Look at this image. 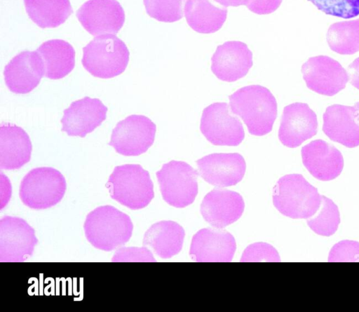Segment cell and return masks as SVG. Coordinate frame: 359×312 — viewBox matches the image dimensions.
<instances>
[{
	"label": "cell",
	"mask_w": 359,
	"mask_h": 312,
	"mask_svg": "<svg viewBox=\"0 0 359 312\" xmlns=\"http://www.w3.org/2000/svg\"><path fill=\"white\" fill-rule=\"evenodd\" d=\"M67 189L65 177L50 167L36 168L25 175L20 182L19 196L29 208H51L63 198Z\"/></svg>",
	"instance_id": "6"
},
{
	"label": "cell",
	"mask_w": 359,
	"mask_h": 312,
	"mask_svg": "<svg viewBox=\"0 0 359 312\" xmlns=\"http://www.w3.org/2000/svg\"><path fill=\"white\" fill-rule=\"evenodd\" d=\"M322 196L317 188L300 174L280 177L273 189V203L283 215L292 219H308L318 210Z\"/></svg>",
	"instance_id": "3"
},
{
	"label": "cell",
	"mask_w": 359,
	"mask_h": 312,
	"mask_svg": "<svg viewBox=\"0 0 359 312\" xmlns=\"http://www.w3.org/2000/svg\"><path fill=\"white\" fill-rule=\"evenodd\" d=\"M29 18L41 28H54L72 13L69 0H24Z\"/></svg>",
	"instance_id": "26"
},
{
	"label": "cell",
	"mask_w": 359,
	"mask_h": 312,
	"mask_svg": "<svg viewBox=\"0 0 359 312\" xmlns=\"http://www.w3.org/2000/svg\"><path fill=\"white\" fill-rule=\"evenodd\" d=\"M244 208V201L238 193L214 189L204 197L201 205V213L211 226L223 229L237 221Z\"/></svg>",
	"instance_id": "18"
},
{
	"label": "cell",
	"mask_w": 359,
	"mask_h": 312,
	"mask_svg": "<svg viewBox=\"0 0 359 312\" xmlns=\"http://www.w3.org/2000/svg\"><path fill=\"white\" fill-rule=\"evenodd\" d=\"M229 107L226 102H214L203 110L200 130L213 145L235 147L244 140L243 124Z\"/></svg>",
	"instance_id": "8"
},
{
	"label": "cell",
	"mask_w": 359,
	"mask_h": 312,
	"mask_svg": "<svg viewBox=\"0 0 359 312\" xmlns=\"http://www.w3.org/2000/svg\"><path fill=\"white\" fill-rule=\"evenodd\" d=\"M185 236L184 229L173 221H161L152 224L145 232L142 245L163 259L178 254Z\"/></svg>",
	"instance_id": "23"
},
{
	"label": "cell",
	"mask_w": 359,
	"mask_h": 312,
	"mask_svg": "<svg viewBox=\"0 0 359 312\" xmlns=\"http://www.w3.org/2000/svg\"><path fill=\"white\" fill-rule=\"evenodd\" d=\"M307 224L316 233L330 236L334 234L340 223V215L337 205L329 198L322 196L318 211L306 219Z\"/></svg>",
	"instance_id": "28"
},
{
	"label": "cell",
	"mask_w": 359,
	"mask_h": 312,
	"mask_svg": "<svg viewBox=\"0 0 359 312\" xmlns=\"http://www.w3.org/2000/svg\"><path fill=\"white\" fill-rule=\"evenodd\" d=\"M355 107L357 108V109H358V111H359V102H355Z\"/></svg>",
	"instance_id": "37"
},
{
	"label": "cell",
	"mask_w": 359,
	"mask_h": 312,
	"mask_svg": "<svg viewBox=\"0 0 359 312\" xmlns=\"http://www.w3.org/2000/svg\"><path fill=\"white\" fill-rule=\"evenodd\" d=\"M83 28L97 36L116 34L125 22V13L116 0H88L76 11Z\"/></svg>",
	"instance_id": "12"
},
{
	"label": "cell",
	"mask_w": 359,
	"mask_h": 312,
	"mask_svg": "<svg viewBox=\"0 0 359 312\" xmlns=\"http://www.w3.org/2000/svg\"><path fill=\"white\" fill-rule=\"evenodd\" d=\"M198 175L217 187L234 186L244 177L246 163L238 153H214L196 161Z\"/></svg>",
	"instance_id": "14"
},
{
	"label": "cell",
	"mask_w": 359,
	"mask_h": 312,
	"mask_svg": "<svg viewBox=\"0 0 359 312\" xmlns=\"http://www.w3.org/2000/svg\"><path fill=\"white\" fill-rule=\"evenodd\" d=\"M83 229L86 239L94 247L110 252L130 240L133 224L128 215L107 205L97 207L87 215Z\"/></svg>",
	"instance_id": "2"
},
{
	"label": "cell",
	"mask_w": 359,
	"mask_h": 312,
	"mask_svg": "<svg viewBox=\"0 0 359 312\" xmlns=\"http://www.w3.org/2000/svg\"><path fill=\"white\" fill-rule=\"evenodd\" d=\"M107 107L97 98L85 97L64 110L62 130L70 136L84 137L106 118Z\"/></svg>",
	"instance_id": "19"
},
{
	"label": "cell",
	"mask_w": 359,
	"mask_h": 312,
	"mask_svg": "<svg viewBox=\"0 0 359 312\" xmlns=\"http://www.w3.org/2000/svg\"><path fill=\"white\" fill-rule=\"evenodd\" d=\"M129 61V50L115 34L95 36L83 48V67L101 79L116 76L124 72Z\"/></svg>",
	"instance_id": "5"
},
{
	"label": "cell",
	"mask_w": 359,
	"mask_h": 312,
	"mask_svg": "<svg viewBox=\"0 0 359 312\" xmlns=\"http://www.w3.org/2000/svg\"><path fill=\"white\" fill-rule=\"evenodd\" d=\"M232 113L240 116L248 132L255 136L269 133L277 117V102L272 93L260 85L239 88L229 96Z\"/></svg>",
	"instance_id": "1"
},
{
	"label": "cell",
	"mask_w": 359,
	"mask_h": 312,
	"mask_svg": "<svg viewBox=\"0 0 359 312\" xmlns=\"http://www.w3.org/2000/svg\"><path fill=\"white\" fill-rule=\"evenodd\" d=\"M156 131V124L148 117L130 115L116 124L109 144L121 155L139 156L153 144Z\"/></svg>",
	"instance_id": "9"
},
{
	"label": "cell",
	"mask_w": 359,
	"mask_h": 312,
	"mask_svg": "<svg viewBox=\"0 0 359 312\" xmlns=\"http://www.w3.org/2000/svg\"><path fill=\"white\" fill-rule=\"evenodd\" d=\"M4 74L6 84L11 91L26 94L40 83L44 76V66L36 50H25L6 65Z\"/></svg>",
	"instance_id": "17"
},
{
	"label": "cell",
	"mask_w": 359,
	"mask_h": 312,
	"mask_svg": "<svg viewBox=\"0 0 359 312\" xmlns=\"http://www.w3.org/2000/svg\"><path fill=\"white\" fill-rule=\"evenodd\" d=\"M302 73L309 89L326 96L337 94L349 81L341 65L326 55L309 58L302 66Z\"/></svg>",
	"instance_id": "11"
},
{
	"label": "cell",
	"mask_w": 359,
	"mask_h": 312,
	"mask_svg": "<svg viewBox=\"0 0 359 312\" xmlns=\"http://www.w3.org/2000/svg\"><path fill=\"white\" fill-rule=\"evenodd\" d=\"M37 243L34 229L25 219L8 215L1 219V262L26 261L33 255Z\"/></svg>",
	"instance_id": "10"
},
{
	"label": "cell",
	"mask_w": 359,
	"mask_h": 312,
	"mask_svg": "<svg viewBox=\"0 0 359 312\" xmlns=\"http://www.w3.org/2000/svg\"><path fill=\"white\" fill-rule=\"evenodd\" d=\"M106 187L112 199L131 210L145 208L154 196L149 173L139 164L116 166Z\"/></svg>",
	"instance_id": "4"
},
{
	"label": "cell",
	"mask_w": 359,
	"mask_h": 312,
	"mask_svg": "<svg viewBox=\"0 0 359 312\" xmlns=\"http://www.w3.org/2000/svg\"><path fill=\"white\" fill-rule=\"evenodd\" d=\"M302 163L317 179L330 181L337 177L344 168V158L334 146L323 140H315L301 150Z\"/></svg>",
	"instance_id": "20"
},
{
	"label": "cell",
	"mask_w": 359,
	"mask_h": 312,
	"mask_svg": "<svg viewBox=\"0 0 359 312\" xmlns=\"http://www.w3.org/2000/svg\"><path fill=\"white\" fill-rule=\"evenodd\" d=\"M236 248L235 239L229 232L205 228L193 236L189 255L198 262H229Z\"/></svg>",
	"instance_id": "16"
},
{
	"label": "cell",
	"mask_w": 359,
	"mask_h": 312,
	"mask_svg": "<svg viewBox=\"0 0 359 312\" xmlns=\"http://www.w3.org/2000/svg\"><path fill=\"white\" fill-rule=\"evenodd\" d=\"M318 10L334 17L349 19L359 15V0H309Z\"/></svg>",
	"instance_id": "30"
},
{
	"label": "cell",
	"mask_w": 359,
	"mask_h": 312,
	"mask_svg": "<svg viewBox=\"0 0 359 312\" xmlns=\"http://www.w3.org/2000/svg\"><path fill=\"white\" fill-rule=\"evenodd\" d=\"M156 175L162 197L167 203L184 208L194 201L198 194V172L189 164L171 161L163 164Z\"/></svg>",
	"instance_id": "7"
},
{
	"label": "cell",
	"mask_w": 359,
	"mask_h": 312,
	"mask_svg": "<svg viewBox=\"0 0 359 312\" xmlns=\"http://www.w3.org/2000/svg\"><path fill=\"white\" fill-rule=\"evenodd\" d=\"M211 62V70L217 79L234 82L244 77L252 67V53L246 43L229 41L217 47Z\"/></svg>",
	"instance_id": "15"
},
{
	"label": "cell",
	"mask_w": 359,
	"mask_h": 312,
	"mask_svg": "<svg viewBox=\"0 0 359 312\" xmlns=\"http://www.w3.org/2000/svg\"><path fill=\"white\" fill-rule=\"evenodd\" d=\"M283 0H250L246 5L252 13L258 15L270 14L281 4Z\"/></svg>",
	"instance_id": "34"
},
{
	"label": "cell",
	"mask_w": 359,
	"mask_h": 312,
	"mask_svg": "<svg viewBox=\"0 0 359 312\" xmlns=\"http://www.w3.org/2000/svg\"><path fill=\"white\" fill-rule=\"evenodd\" d=\"M316 114L306 103L294 102L283 108L278 139L289 148H296L318 132Z\"/></svg>",
	"instance_id": "13"
},
{
	"label": "cell",
	"mask_w": 359,
	"mask_h": 312,
	"mask_svg": "<svg viewBox=\"0 0 359 312\" xmlns=\"http://www.w3.org/2000/svg\"><path fill=\"white\" fill-rule=\"evenodd\" d=\"M187 0H144L147 14L160 22H174L182 18Z\"/></svg>",
	"instance_id": "29"
},
{
	"label": "cell",
	"mask_w": 359,
	"mask_h": 312,
	"mask_svg": "<svg viewBox=\"0 0 359 312\" xmlns=\"http://www.w3.org/2000/svg\"><path fill=\"white\" fill-rule=\"evenodd\" d=\"M36 51L44 66V76L60 79L74 69L75 50L72 46L62 39H52L43 42Z\"/></svg>",
	"instance_id": "25"
},
{
	"label": "cell",
	"mask_w": 359,
	"mask_h": 312,
	"mask_svg": "<svg viewBox=\"0 0 359 312\" xmlns=\"http://www.w3.org/2000/svg\"><path fill=\"white\" fill-rule=\"evenodd\" d=\"M323 119L322 130L332 141L348 148L359 146V111L355 106L330 105Z\"/></svg>",
	"instance_id": "21"
},
{
	"label": "cell",
	"mask_w": 359,
	"mask_h": 312,
	"mask_svg": "<svg viewBox=\"0 0 359 312\" xmlns=\"http://www.w3.org/2000/svg\"><path fill=\"white\" fill-rule=\"evenodd\" d=\"M348 74L351 84L359 90V57L348 65Z\"/></svg>",
	"instance_id": "35"
},
{
	"label": "cell",
	"mask_w": 359,
	"mask_h": 312,
	"mask_svg": "<svg viewBox=\"0 0 359 312\" xmlns=\"http://www.w3.org/2000/svg\"><path fill=\"white\" fill-rule=\"evenodd\" d=\"M224 7H237L242 5H247L250 0H214Z\"/></svg>",
	"instance_id": "36"
},
{
	"label": "cell",
	"mask_w": 359,
	"mask_h": 312,
	"mask_svg": "<svg viewBox=\"0 0 359 312\" xmlns=\"http://www.w3.org/2000/svg\"><path fill=\"white\" fill-rule=\"evenodd\" d=\"M241 262H280L277 250L270 244L259 242L250 245L243 252Z\"/></svg>",
	"instance_id": "31"
},
{
	"label": "cell",
	"mask_w": 359,
	"mask_h": 312,
	"mask_svg": "<svg viewBox=\"0 0 359 312\" xmlns=\"http://www.w3.org/2000/svg\"><path fill=\"white\" fill-rule=\"evenodd\" d=\"M326 39L329 47L341 55L359 51V18L335 22L328 28Z\"/></svg>",
	"instance_id": "27"
},
{
	"label": "cell",
	"mask_w": 359,
	"mask_h": 312,
	"mask_svg": "<svg viewBox=\"0 0 359 312\" xmlns=\"http://www.w3.org/2000/svg\"><path fill=\"white\" fill-rule=\"evenodd\" d=\"M112 262H155L156 259L148 247H121L113 255Z\"/></svg>",
	"instance_id": "33"
},
{
	"label": "cell",
	"mask_w": 359,
	"mask_h": 312,
	"mask_svg": "<svg viewBox=\"0 0 359 312\" xmlns=\"http://www.w3.org/2000/svg\"><path fill=\"white\" fill-rule=\"evenodd\" d=\"M328 262H359V243L345 240L336 243L330 250Z\"/></svg>",
	"instance_id": "32"
},
{
	"label": "cell",
	"mask_w": 359,
	"mask_h": 312,
	"mask_svg": "<svg viewBox=\"0 0 359 312\" xmlns=\"http://www.w3.org/2000/svg\"><path fill=\"white\" fill-rule=\"evenodd\" d=\"M32 146L27 133L14 124L0 126V168L16 170L28 163Z\"/></svg>",
	"instance_id": "22"
},
{
	"label": "cell",
	"mask_w": 359,
	"mask_h": 312,
	"mask_svg": "<svg viewBox=\"0 0 359 312\" xmlns=\"http://www.w3.org/2000/svg\"><path fill=\"white\" fill-rule=\"evenodd\" d=\"M214 0H187L184 16L189 26L201 34L215 33L223 26L227 16L226 8Z\"/></svg>",
	"instance_id": "24"
}]
</instances>
